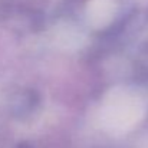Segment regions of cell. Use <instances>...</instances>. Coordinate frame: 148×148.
<instances>
[{"mask_svg": "<svg viewBox=\"0 0 148 148\" xmlns=\"http://www.w3.org/2000/svg\"><path fill=\"white\" fill-rule=\"evenodd\" d=\"M143 108L144 106L140 98H135L124 91H116L106 101L102 119L105 127L111 131L122 132L131 128L143 116Z\"/></svg>", "mask_w": 148, "mask_h": 148, "instance_id": "6da1fadb", "label": "cell"}, {"mask_svg": "<svg viewBox=\"0 0 148 148\" xmlns=\"http://www.w3.org/2000/svg\"><path fill=\"white\" fill-rule=\"evenodd\" d=\"M112 10H114V6L109 0H97L95 4H94V10L91 12V14L94 16V22L97 23H105L106 22V17L112 14Z\"/></svg>", "mask_w": 148, "mask_h": 148, "instance_id": "7a4b0ae2", "label": "cell"}]
</instances>
